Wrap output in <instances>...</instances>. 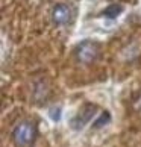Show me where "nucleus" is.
<instances>
[{
	"label": "nucleus",
	"mask_w": 141,
	"mask_h": 147,
	"mask_svg": "<svg viewBox=\"0 0 141 147\" xmlns=\"http://www.w3.org/2000/svg\"><path fill=\"white\" fill-rule=\"evenodd\" d=\"M109 120H111L109 114H108V112H105V114H102V117H100V118L96 121V124H94V126H96V127H102V126H103V123H108Z\"/></svg>",
	"instance_id": "obj_5"
},
{
	"label": "nucleus",
	"mask_w": 141,
	"mask_h": 147,
	"mask_svg": "<svg viewBox=\"0 0 141 147\" xmlns=\"http://www.w3.org/2000/svg\"><path fill=\"white\" fill-rule=\"evenodd\" d=\"M73 18V9L65 3H59L56 6H53L52 9V20L53 23L58 26H64L68 24Z\"/></svg>",
	"instance_id": "obj_3"
},
{
	"label": "nucleus",
	"mask_w": 141,
	"mask_h": 147,
	"mask_svg": "<svg viewBox=\"0 0 141 147\" xmlns=\"http://www.w3.org/2000/svg\"><path fill=\"white\" fill-rule=\"evenodd\" d=\"M36 129L35 124L30 121H21L17 124L12 132V140L17 147H29L35 141Z\"/></svg>",
	"instance_id": "obj_1"
},
{
	"label": "nucleus",
	"mask_w": 141,
	"mask_h": 147,
	"mask_svg": "<svg viewBox=\"0 0 141 147\" xmlns=\"http://www.w3.org/2000/svg\"><path fill=\"white\" fill-rule=\"evenodd\" d=\"M123 11V6L120 5H111V6H108L105 11H103V17H108V18H115L118 14H120Z\"/></svg>",
	"instance_id": "obj_4"
},
{
	"label": "nucleus",
	"mask_w": 141,
	"mask_h": 147,
	"mask_svg": "<svg viewBox=\"0 0 141 147\" xmlns=\"http://www.w3.org/2000/svg\"><path fill=\"white\" fill-rule=\"evenodd\" d=\"M76 59L82 64H91L99 56V44L94 41L85 40L76 47Z\"/></svg>",
	"instance_id": "obj_2"
}]
</instances>
